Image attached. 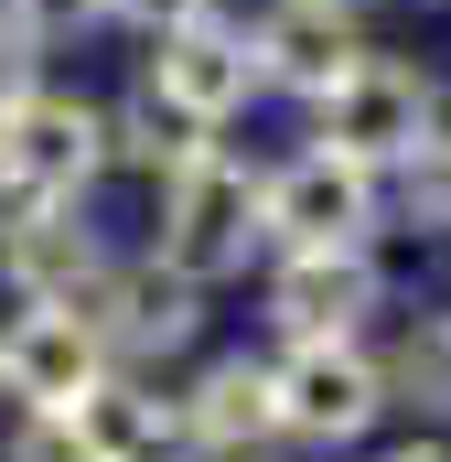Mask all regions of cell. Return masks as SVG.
Here are the masks:
<instances>
[{"mask_svg": "<svg viewBox=\"0 0 451 462\" xmlns=\"http://www.w3.org/2000/svg\"><path fill=\"white\" fill-rule=\"evenodd\" d=\"M258 172L247 162H226V151H194V162H172L161 172V269H183V280H236L247 269V247H258Z\"/></svg>", "mask_w": 451, "mask_h": 462, "instance_id": "obj_1", "label": "cell"}, {"mask_svg": "<svg viewBox=\"0 0 451 462\" xmlns=\"http://www.w3.org/2000/svg\"><path fill=\"white\" fill-rule=\"evenodd\" d=\"M108 172V108L65 87H22L0 108V205H76Z\"/></svg>", "mask_w": 451, "mask_h": 462, "instance_id": "obj_2", "label": "cell"}, {"mask_svg": "<svg viewBox=\"0 0 451 462\" xmlns=\"http://www.w3.org/2000/svg\"><path fill=\"white\" fill-rule=\"evenodd\" d=\"M312 108H323V151L365 162V172H398V162L430 140V108H441V97H430L419 65H398V54H354Z\"/></svg>", "mask_w": 451, "mask_h": 462, "instance_id": "obj_3", "label": "cell"}, {"mask_svg": "<svg viewBox=\"0 0 451 462\" xmlns=\"http://www.w3.org/2000/svg\"><path fill=\"white\" fill-rule=\"evenodd\" d=\"M258 226L280 236V247H365V226H376V172L312 140L301 162H280L258 183Z\"/></svg>", "mask_w": 451, "mask_h": 462, "instance_id": "obj_4", "label": "cell"}, {"mask_svg": "<svg viewBox=\"0 0 451 462\" xmlns=\"http://www.w3.org/2000/svg\"><path fill=\"white\" fill-rule=\"evenodd\" d=\"M269 387H280V430H301V441H365L376 409H387V376H376V355L354 345V334L290 345L269 365Z\"/></svg>", "mask_w": 451, "mask_h": 462, "instance_id": "obj_5", "label": "cell"}, {"mask_svg": "<svg viewBox=\"0 0 451 462\" xmlns=\"http://www.w3.org/2000/svg\"><path fill=\"white\" fill-rule=\"evenodd\" d=\"M108 376V334L87 301H22V323L0 334V387L22 409H65Z\"/></svg>", "mask_w": 451, "mask_h": 462, "instance_id": "obj_6", "label": "cell"}, {"mask_svg": "<svg viewBox=\"0 0 451 462\" xmlns=\"http://www.w3.org/2000/svg\"><path fill=\"white\" fill-rule=\"evenodd\" d=\"M151 97L161 108H183L194 129H226V118L258 97V54H247V32L236 22H172V32H151Z\"/></svg>", "mask_w": 451, "mask_h": 462, "instance_id": "obj_7", "label": "cell"}, {"mask_svg": "<svg viewBox=\"0 0 451 462\" xmlns=\"http://www.w3.org/2000/svg\"><path fill=\"white\" fill-rule=\"evenodd\" d=\"M247 54H258V87L323 97L344 65L365 54V32H354V0H269V11H258V32H247Z\"/></svg>", "mask_w": 451, "mask_h": 462, "instance_id": "obj_8", "label": "cell"}, {"mask_svg": "<svg viewBox=\"0 0 451 462\" xmlns=\"http://www.w3.org/2000/svg\"><path fill=\"white\" fill-rule=\"evenodd\" d=\"M376 312V258L365 247H290L280 280H269V323L290 345H334Z\"/></svg>", "mask_w": 451, "mask_h": 462, "instance_id": "obj_9", "label": "cell"}, {"mask_svg": "<svg viewBox=\"0 0 451 462\" xmlns=\"http://www.w3.org/2000/svg\"><path fill=\"white\" fill-rule=\"evenodd\" d=\"M0 280L22 301H87L108 280V258H97V236L76 226V205H11L0 216Z\"/></svg>", "mask_w": 451, "mask_h": 462, "instance_id": "obj_10", "label": "cell"}, {"mask_svg": "<svg viewBox=\"0 0 451 462\" xmlns=\"http://www.w3.org/2000/svg\"><path fill=\"white\" fill-rule=\"evenodd\" d=\"M205 280H183V269H108L97 291H87V312H97V334H108V355H172L194 345V323H205V301H194Z\"/></svg>", "mask_w": 451, "mask_h": 462, "instance_id": "obj_11", "label": "cell"}, {"mask_svg": "<svg viewBox=\"0 0 451 462\" xmlns=\"http://www.w3.org/2000/svg\"><path fill=\"white\" fill-rule=\"evenodd\" d=\"M183 430H194V452H247V441H269V430H280V387H269V365H247V355L205 365V387L183 398Z\"/></svg>", "mask_w": 451, "mask_h": 462, "instance_id": "obj_12", "label": "cell"}, {"mask_svg": "<svg viewBox=\"0 0 451 462\" xmlns=\"http://www.w3.org/2000/svg\"><path fill=\"white\" fill-rule=\"evenodd\" d=\"M65 430H76V452H87V462H129L151 430H161V398H140V387L97 376L87 398H65Z\"/></svg>", "mask_w": 451, "mask_h": 462, "instance_id": "obj_13", "label": "cell"}, {"mask_svg": "<svg viewBox=\"0 0 451 462\" xmlns=\"http://www.w3.org/2000/svg\"><path fill=\"white\" fill-rule=\"evenodd\" d=\"M376 376H387V398H409V409H441V420H451V312H419Z\"/></svg>", "mask_w": 451, "mask_h": 462, "instance_id": "obj_14", "label": "cell"}, {"mask_svg": "<svg viewBox=\"0 0 451 462\" xmlns=\"http://www.w3.org/2000/svg\"><path fill=\"white\" fill-rule=\"evenodd\" d=\"M205 151V129L183 108H161V97H140V108L108 118V162H140V172H172V162H194Z\"/></svg>", "mask_w": 451, "mask_h": 462, "instance_id": "obj_15", "label": "cell"}, {"mask_svg": "<svg viewBox=\"0 0 451 462\" xmlns=\"http://www.w3.org/2000/svg\"><path fill=\"white\" fill-rule=\"evenodd\" d=\"M398 205H409V226L451 236V129H441V108H430V140L398 162Z\"/></svg>", "mask_w": 451, "mask_h": 462, "instance_id": "obj_16", "label": "cell"}, {"mask_svg": "<svg viewBox=\"0 0 451 462\" xmlns=\"http://www.w3.org/2000/svg\"><path fill=\"white\" fill-rule=\"evenodd\" d=\"M0 22H11V32H32V43H76V32H97V22H108V0H0Z\"/></svg>", "mask_w": 451, "mask_h": 462, "instance_id": "obj_17", "label": "cell"}, {"mask_svg": "<svg viewBox=\"0 0 451 462\" xmlns=\"http://www.w3.org/2000/svg\"><path fill=\"white\" fill-rule=\"evenodd\" d=\"M11 462H87V452H76V430H65V409H32V420L11 430Z\"/></svg>", "mask_w": 451, "mask_h": 462, "instance_id": "obj_18", "label": "cell"}, {"mask_svg": "<svg viewBox=\"0 0 451 462\" xmlns=\"http://www.w3.org/2000/svg\"><path fill=\"white\" fill-rule=\"evenodd\" d=\"M118 22H140V32H172V22H205L216 0H108Z\"/></svg>", "mask_w": 451, "mask_h": 462, "instance_id": "obj_19", "label": "cell"}, {"mask_svg": "<svg viewBox=\"0 0 451 462\" xmlns=\"http://www.w3.org/2000/svg\"><path fill=\"white\" fill-rule=\"evenodd\" d=\"M32 54H43V43H32V32H11V22H0V108H11V97H22V87H32Z\"/></svg>", "mask_w": 451, "mask_h": 462, "instance_id": "obj_20", "label": "cell"}, {"mask_svg": "<svg viewBox=\"0 0 451 462\" xmlns=\"http://www.w3.org/2000/svg\"><path fill=\"white\" fill-rule=\"evenodd\" d=\"M129 462H194V430H183V420H161V430H151Z\"/></svg>", "mask_w": 451, "mask_h": 462, "instance_id": "obj_21", "label": "cell"}, {"mask_svg": "<svg viewBox=\"0 0 451 462\" xmlns=\"http://www.w3.org/2000/svg\"><path fill=\"white\" fill-rule=\"evenodd\" d=\"M387 462H451V452H430V441H409V452H387Z\"/></svg>", "mask_w": 451, "mask_h": 462, "instance_id": "obj_22", "label": "cell"}]
</instances>
